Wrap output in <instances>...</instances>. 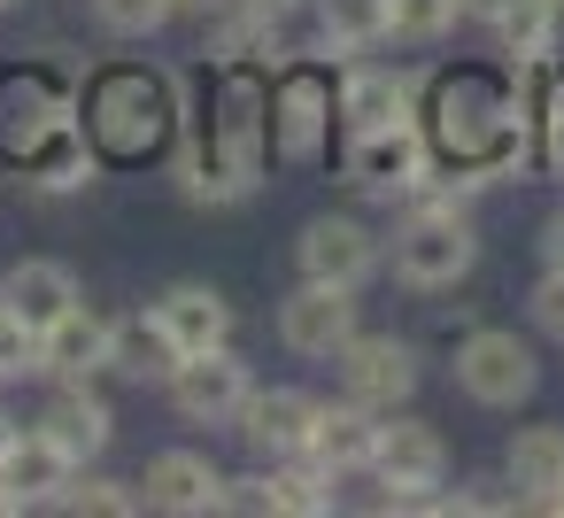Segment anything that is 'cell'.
<instances>
[{
    "instance_id": "1",
    "label": "cell",
    "mask_w": 564,
    "mask_h": 518,
    "mask_svg": "<svg viewBox=\"0 0 564 518\" xmlns=\"http://www.w3.org/2000/svg\"><path fill=\"white\" fill-rule=\"evenodd\" d=\"M417 132L433 148V186L456 194V202H471V194L533 171V101L518 94L510 63L502 71H487V63L425 71V86H417Z\"/></svg>"
},
{
    "instance_id": "2",
    "label": "cell",
    "mask_w": 564,
    "mask_h": 518,
    "mask_svg": "<svg viewBox=\"0 0 564 518\" xmlns=\"http://www.w3.org/2000/svg\"><path fill=\"white\" fill-rule=\"evenodd\" d=\"M78 125L94 140L101 171H148V163H171L178 132L194 125V86L171 63L117 55L78 78Z\"/></svg>"
},
{
    "instance_id": "3",
    "label": "cell",
    "mask_w": 564,
    "mask_h": 518,
    "mask_svg": "<svg viewBox=\"0 0 564 518\" xmlns=\"http://www.w3.org/2000/svg\"><path fill=\"white\" fill-rule=\"evenodd\" d=\"M387 271H394V287H410V294H448V287H464L471 271H479V225H471V202H456V194H441L433 179L402 202V225H394V240H387Z\"/></svg>"
},
{
    "instance_id": "4",
    "label": "cell",
    "mask_w": 564,
    "mask_h": 518,
    "mask_svg": "<svg viewBox=\"0 0 564 518\" xmlns=\"http://www.w3.org/2000/svg\"><path fill=\"white\" fill-rule=\"evenodd\" d=\"M340 132V63H279L271 71V163L286 171H317L333 155Z\"/></svg>"
},
{
    "instance_id": "5",
    "label": "cell",
    "mask_w": 564,
    "mask_h": 518,
    "mask_svg": "<svg viewBox=\"0 0 564 518\" xmlns=\"http://www.w3.org/2000/svg\"><path fill=\"white\" fill-rule=\"evenodd\" d=\"M78 63H63V47H40L24 63H0V171H17L55 125L78 117Z\"/></svg>"
},
{
    "instance_id": "6",
    "label": "cell",
    "mask_w": 564,
    "mask_h": 518,
    "mask_svg": "<svg viewBox=\"0 0 564 518\" xmlns=\"http://www.w3.org/2000/svg\"><path fill=\"white\" fill-rule=\"evenodd\" d=\"M371 479H379V510L394 518H433V495L448 479V441L433 418H417L410 402L379 418V441H371Z\"/></svg>"
},
{
    "instance_id": "7",
    "label": "cell",
    "mask_w": 564,
    "mask_h": 518,
    "mask_svg": "<svg viewBox=\"0 0 564 518\" xmlns=\"http://www.w3.org/2000/svg\"><path fill=\"white\" fill-rule=\"evenodd\" d=\"M448 371H456L464 402H479V410H525L541 395V348L518 325H464Z\"/></svg>"
},
{
    "instance_id": "8",
    "label": "cell",
    "mask_w": 564,
    "mask_h": 518,
    "mask_svg": "<svg viewBox=\"0 0 564 518\" xmlns=\"http://www.w3.org/2000/svg\"><path fill=\"white\" fill-rule=\"evenodd\" d=\"M433 179V148L417 132V117L379 125V132H340V186L364 202H410Z\"/></svg>"
},
{
    "instance_id": "9",
    "label": "cell",
    "mask_w": 564,
    "mask_h": 518,
    "mask_svg": "<svg viewBox=\"0 0 564 518\" xmlns=\"http://www.w3.org/2000/svg\"><path fill=\"white\" fill-rule=\"evenodd\" d=\"M333 371H340V395H356L364 410H402V402H417V387H425V348L410 341V333H356L340 356H333Z\"/></svg>"
},
{
    "instance_id": "10",
    "label": "cell",
    "mask_w": 564,
    "mask_h": 518,
    "mask_svg": "<svg viewBox=\"0 0 564 518\" xmlns=\"http://www.w3.org/2000/svg\"><path fill=\"white\" fill-rule=\"evenodd\" d=\"M294 271L364 294V287L387 271V240H379L364 217H348V209H317V217L294 233Z\"/></svg>"
},
{
    "instance_id": "11",
    "label": "cell",
    "mask_w": 564,
    "mask_h": 518,
    "mask_svg": "<svg viewBox=\"0 0 564 518\" xmlns=\"http://www.w3.org/2000/svg\"><path fill=\"white\" fill-rule=\"evenodd\" d=\"M356 333H364V302H356V287L294 279V287L279 294V348H286V356L333 364V356H340Z\"/></svg>"
},
{
    "instance_id": "12",
    "label": "cell",
    "mask_w": 564,
    "mask_h": 518,
    "mask_svg": "<svg viewBox=\"0 0 564 518\" xmlns=\"http://www.w3.org/2000/svg\"><path fill=\"white\" fill-rule=\"evenodd\" d=\"M171 410L186 425H240L248 395H256V364L225 341V348H202V356H178V371L163 379Z\"/></svg>"
},
{
    "instance_id": "13",
    "label": "cell",
    "mask_w": 564,
    "mask_h": 518,
    "mask_svg": "<svg viewBox=\"0 0 564 518\" xmlns=\"http://www.w3.org/2000/svg\"><path fill=\"white\" fill-rule=\"evenodd\" d=\"M225 479H232V472H217V456H202V449H155L132 487H140V510H163V518H217V510H225Z\"/></svg>"
},
{
    "instance_id": "14",
    "label": "cell",
    "mask_w": 564,
    "mask_h": 518,
    "mask_svg": "<svg viewBox=\"0 0 564 518\" xmlns=\"http://www.w3.org/2000/svg\"><path fill=\"white\" fill-rule=\"evenodd\" d=\"M32 425H40L70 464H101L109 441H117V410H109V395H101L94 379H55V395L40 402Z\"/></svg>"
},
{
    "instance_id": "15",
    "label": "cell",
    "mask_w": 564,
    "mask_h": 518,
    "mask_svg": "<svg viewBox=\"0 0 564 518\" xmlns=\"http://www.w3.org/2000/svg\"><path fill=\"white\" fill-rule=\"evenodd\" d=\"M417 86L425 78H410V71H394V63H340V132H379V125H402V117H417Z\"/></svg>"
},
{
    "instance_id": "16",
    "label": "cell",
    "mask_w": 564,
    "mask_h": 518,
    "mask_svg": "<svg viewBox=\"0 0 564 518\" xmlns=\"http://www.w3.org/2000/svg\"><path fill=\"white\" fill-rule=\"evenodd\" d=\"M148 310L163 317V333L178 341V356L225 348V341H232V325H240L232 294H225V287H209V279H171V287H163V294H155Z\"/></svg>"
},
{
    "instance_id": "17",
    "label": "cell",
    "mask_w": 564,
    "mask_h": 518,
    "mask_svg": "<svg viewBox=\"0 0 564 518\" xmlns=\"http://www.w3.org/2000/svg\"><path fill=\"white\" fill-rule=\"evenodd\" d=\"M109 341H117L109 310H94V302L63 310L40 333V379H109Z\"/></svg>"
},
{
    "instance_id": "18",
    "label": "cell",
    "mask_w": 564,
    "mask_h": 518,
    "mask_svg": "<svg viewBox=\"0 0 564 518\" xmlns=\"http://www.w3.org/2000/svg\"><path fill=\"white\" fill-rule=\"evenodd\" d=\"M310 418H317V395H310V387H256L232 433L248 441V456H256V464H271V456H302Z\"/></svg>"
},
{
    "instance_id": "19",
    "label": "cell",
    "mask_w": 564,
    "mask_h": 518,
    "mask_svg": "<svg viewBox=\"0 0 564 518\" xmlns=\"http://www.w3.org/2000/svg\"><path fill=\"white\" fill-rule=\"evenodd\" d=\"M17 186H32V194H47V202H70V194H86L94 179H101V155H94V140H86V125L70 117V125H55L17 171H9Z\"/></svg>"
},
{
    "instance_id": "20",
    "label": "cell",
    "mask_w": 564,
    "mask_h": 518,
    "mask_svg": "<svg viewBox=\"0 0 564 518\" xmlns=\"http://www.w3.org/2000/svg\"><path fill=\"white\" fill-rule=\"evenodd\" d=\"M371 441H379V410H364L356 395H340V402L317 395V418H310V441H302L310 464H325L333 479L371 472Z\"/></svg>"
},
{
    "instance_id": "21",
    "label": "cell",
    "mask_w": 564,
    "mask_h": 518,
    "mask_svg": "<svg viewBox=\"0 0 564 518\" xmlns=\"http://www.w3.org/2000/svg\"><path fill=\"white\" fill-rule=\"evenodd\" d=\"M86 302V287H78V271L63 263V256H24V263H9L0 271V310H17L32 333H47L63 310H78Z\"/></svg>"
},
{
    "instance_id": "22",
    "label": "cell",
    "mask_w": 564,
    "mask_h": 518,
    "mask_svg": "<svg viewBox=\"0 0 564 518\" xmlns=\"http://www.w3.org/2000/svg\"><path fill=\"white\" fill-rule=\"evenodd\" d=\"M78 464L40 433V425H24L17 433V449L0 456V487L17 495V510H55V495H63V479H70Z\"/></svg>"
},
{
    "instance_id": "23",
    "label": "cell",
    "mask_w": 564,
    "mask_h": 518,
    "mask_svg": "<svg viewBox=\"0 0 564 518\" xmlns=\"http://www.w3.org/2000/svg\"><path fill=\"white\" fill-rule=\"evenodd\" d=\"M171 371H178V341L163 333V317H155V310L117 317V341H109V379H124V387H163Z\"/></svg>"
},
{
    "instance_id": "24",
    "label": "cell",
    "mask_w": 564,
    "mask_h": 518,
    "mask_svg": "<svg viewBox=\"0 0 564 518\" xmlns=\"http://www.w3.org/2000/svg\"><path fill=\"white\" fill-rule=\"evenodd\" d=\"M502 487L518 495V510H533L549 487H564V425H518L502 449Z\"/></svg>"
},
{
    "instance_id": "25",
    "label": "cell",
    "mask_w": 564,
    "mask_h": 518,
    "mask_svg": "<svg viewBox=\"0 0 564 518\" xmlns=\"http://www.w3.org/2000/svg\"><path fill=\"white\" fill-rule=\"evenodd\" d=\"M202 63L225 71V63H263L271 71V17L248 9V0H225V9L202 17Z\"/></svg>"
},
{
    "instance_id": "26",
    "label": "cell",
    "mask_w": 564,
    "mask_h": 518,
    "mask_svg": "<svg viewBox=\"0 0 564 518\" xmlns=\"http://www.w3.org/2000/svg\"><path fill=\"white\" fill-rule=\"evenodd\" d=\"M55 510H63V518H132V510H140V487H132V479H109L101 464H78V472L63 479Z\"/></svg>"
},
{
    "instance_id": "27",
    "label": "cell",
    "mask_w": 564,
    "mask_h": 518,
    "mask_svg": "<svg viewBox=\"0 0 564 518\" xmlns=\"http://www.w3.org/2000/svg\"><path fill=\"white\" fill-rule=\"evenodd\" d=\"M464 24V0H387V47H441Z\"/></svg>"
},
{
    "instance_id": "28",
    "label": "cell",
    "mask_w": 564,
    "mask_h": 518,
    "mask_svg": "<svg viewBox=\"0 0 564 518\" xmlns=\"http://www.w3.org/2000/svg\"><path fill=\"white\" fill-rule=\"evenodd\" d=\"M317 17H325V32H333V47L348 63L387 47V0H317Z\"/></svg>"
},
{
    "instance_id": "29",
    "label": "cell",
    "mask_w": 564,
    "mask_h": 518,
    "mask_svg": "<svg viewBox=\"0 0 564 518\" xmlns=\"http://www.w3.org/2000/svg\"><path fill=\"white\" fill-rule=\"evenodd\" d=\"M533 171L564 179V63H549L533 86Z\"/></svg>"
},
{
    "instance_id": "30",
    "label": "cell",
    "mask_w": 564,
    "mask_h": 518,
    "mask_svg": "<svg viewBox=\"0 0 564 518\" xmlns=\"http://www.w3.org/2000/svg\"><path fill=\"white\" fill-rule=\"evenodd\" d=\"M86 17H94L109 40L140 47V40H155V32L178 24V0H86Z\"/></svg>"
},
{
    "instance_id": "31",
    "label": "cell",
    "mask_w": 564,
    "mask_h": 518,
    "mask_svg": "<svg viewBox=\"0 0 564 518\" xmlns=\"http://www.w3.org/2000/svg\"><path fill=\"white\" fill-rule=\"evenodd\" d=\"M17 379H40V333L17 310H0V387H17Z\"/></svg>"
},
{
    "instance_id": "32",
    "label": "cell",
    "mask_w": 564,
    "mask_h": 518,
    "mask_svg": "<svg viewBox=\"0 0 564 518\" xmlns=\"http://www.w3.org/2000/svg\"><path fill=\"white\" fill-rule=\"evenodd\" d=\"M525 317H533V333H541V341H556V348H564V271H541V279H533Z\"/></svg>"
},
{
    "instance_id": "33",
    "label": "cell",
    "mask_w": 564,
    "mask_h": 518,
    "mask_svg": "<svg viewBox=\"0 0 564 518\" xmlns=\"http://www.w3.org/2000/svg\"><path fill=\"white\" fill-rule=\"evenodd\" d=\"M533 256H541V271H564V209L533 233Z\"/></svg>"
},
{
    "instance_id": "34",
    "label": "cell",
    "mask_w": 564,
    "mask_h": 518,
    "mask_svg": "<svg viewBox=\"0 0 564 518\" xmlns=\"http://www.w3.org/2000/svg\"><path fill=\"white\" fill-rule=\"evenodd\" d=\"M510 9H525V0H464V24H479V32H495Z\"/></svg>"
},
{
    "instance_id": "35",
    "label": "cell",
    "mask_w": 564,
    "mask_h": 518,
    "mask_svg": "<svg viewBox=\"0 0 564 518\" xmlns=\"http://www.w3.org/2000/svg\"><path fill=\"white\" fill-rule=\"evenodd\" d=\"M17 433H24V418H9V410H0V456L17 449Z\"/></svg>"
},
{
    "instance_id": "36",
    "label": "cell",
    "mask_w": 564,
    "mask_h": 518,
    "mask_svg": "<svg viewBox=\"0 0 564 518\" xmlns=\"http://www.w3.org/2000/svg\"><path fill=\"white\" fill-rule=\"evenodd\" d=\"M533 510H541V518H564V487H549V495H541Z\"/></svg>"
},
{
    "instance_id": "37",
    "label": "cell",
    "mask_w": 564,
    "mask_h": 518,
    "mask_svg": "<svg viewBox=\"0 0 564 518\" xmlns=\"http://www.w3.org/2000/svg\"><path fill=\"white\" fill-rule=\"evenodd\" d=\"M209 9H225V0H178V17H209Z\"/></svg>"
},
{
    "instance_id": "38",
    "label": "cell",
    "mask_w": 564,
    "mask_h": 518,
    "mask_svg": "<svg viewBox=\"0 0 564 518\" xmlns=\"http://www.w3.org/2000/svg\"><path fill=\"white\" fill-rule=\"evenodd\" d=\"M248 9H263V17H279V9H294V0H248Z\"/></svg>"
},
{
    "instance_id": "39",
    "label": "cell",
    "mask_w": 564,
    "mask_h": 518,
    "mask_svg": "<svg viewBox=\"0 0 564 518\" xmlns=\"http://www.w3.org/2000/svg\"><path fill=\"white\" fill-rule=\"evenodd\" d=\"M9 9H17V0H0V17H9Z\"/></svg>"
}]
</instances>
